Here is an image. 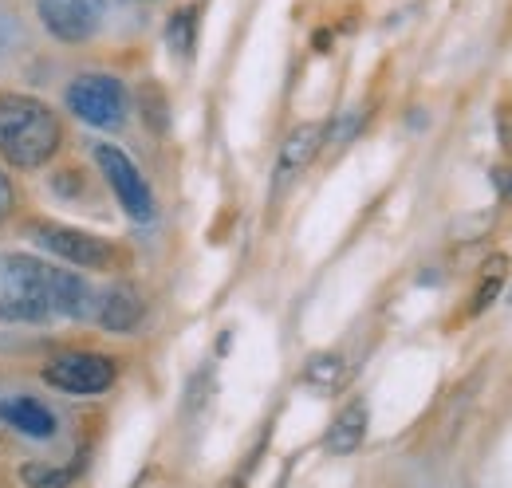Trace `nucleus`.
<instances>
[{
  "instance_id": "obj_12",
  "label": "nucleus",
  "mask_w": 512,
  "mask_h": 488,
  "mask_svg": "<svg viewBox=\"0 0 512 488\" xmlns=\"http://www.w3.org/2000/svg\"><path fill=\"white\" fill-rule=\"evenodd\" d=\"M48 296H52V311L71 315V319H83L91 311V288L79 272L48 268Z\"/></svg>"
},
{
  "instance_id": "obj_5",
  "label": "nucleus",
  "mask_w": 512,
  "mask_h": 488,
  "mask_svg": "<svg viewBox=\"0 0 512 488\" xmlns=\"http://www.w3.org/2000/svg\"><path fill=\"white\" fill-rule=\"evenodd\" d=\"M95 162H99L107 185L115 189L119 205L127 209V217H134V221H154V213H158L154 193H150V185L142 178V170L130 162V154H123V150L111 146V142H99V146H95Z\"/></svg>"
},
{
  "instance_id": "obj_13",
  "label": "nucleus",
  "mask_w": 512,
  "mask_h": 488,
  "mask_svg": "<svg viewBox=\"0 0 512 488\" xmlns=\"http://www.w3.org/2000/svg\"><path fill=\"white\" fill-rule=\"evenodd\" d=\"M300 378H304L312 390H320V394H335V390H343V382L351 378V366H347V359H343L339 351H316V355H308Z\"/></svg>"
},
{
  "instance_id": "obj_14",
  "label": "nucleus",
  "mask_w": 512,
  "mask_h": 488,
  "mask_svg": "<svg viewBox=\"0 0 512 488\" xmlns=\"http://www.w3.org/2000/svg\"><path fill=\"white\" fill-rule=\"evenodd\" d=\"M505 284H509V256H489V260H485V268H481V276H477V288H473L469 315L489 311V307L501 300Z\"/></svg>"
},
{
  "instance_id": "obj_1",
  "label": "nucleus",
  "mask_w": 512,
  "mask_h": 488,
  "mask_svg": "<svg viewBox=\"0 0 512 488\" xmlns=\"http://www.w3.org/2000/svg\"><path fill=\"white\" fill-rule=\"evenodd\" d=\"M64 142L60 119L48 103L32 95H0V158L20 170H40L56 158Z\"/></svg>"
},
{
  "instance_id": "obj_17",
  "label": "nucleus",
  "mask_w": 512,
  "mask_h": 488,
  "mask_svg": "<svg viewBox=\"0 0 512 488\" xmlns=\"http://www.w3.org/2000/svg\"><path fill=\"white\" fill-rule=\"evenodd\" d=\"M138 99H142V115H146V122H150L154 130H166V99H162V91H158L154 83H146Z\"/></svg>"
},
{
  "instance_id": "obj_7",
  "label": "nucleus",
  "mask_w": 512,
  "mask_h": 488,
  "mask_svg": "<svg viewBox=\"0 0 512 488\" xmlns=\"http://www.w3.org/2000/svg\"><path fill=\"white\" fill-rule=\"evenodd\" d=\"M36 12H40V24L64 44L91 40L99 28V4L95 0H36Z\"/></svg>"
},
{
  "instance_id": "obj_4",
  "label": "nucleus",
  "mask_w": 512,
  "mask_h": 488,
  "mask_svg": "<svg viewBox=\"0 0 512 488\" xmlns=\"http://www.w3.org/2000/svg\"><path fill=\"white\" fill-rule=\"evenodd\" d=\"M119 378V366L111 355H99V351H67L60 359L44 366V382L64 390V394H79V398H91V394H103L111 390V382Z\"/></svg>"
},
{
  "instance_id": "obj_9",
  "label": "nucleus",
  "mask_w": 512,
  "mask_h": 488,
  "mask_svg": "<svg viewBox=\"0 0 512 488\" xmlns=\"http://www.w3.org/2000/svg\"><path fill=\"white\" fill-rule=\"evenodd\" d=\"M363 441H367V402H347V406L335 414V422L327 426L323 449H327L331 457H347V453H355Z\"/></svg>"
},
{
  "instance_id": "obj_3",
  "label": "nucleus",
  "mask_w": 512,
  "mask_h": 488,
  "mask_svg": "<svg viewBox=\"0 0 512 488\" xmlns=\"http://www.w3.org/2000/svg\"><path fill=\"white\" fill-rule=\"evenodd\" d=\"M67 111L99 130H119L127 122V87L115 75H79L67 87Z\"/></svg>"
},
{
  "instance_id": "obj_10",
  "label": "nucleus",
  "mask_w": 512,
  "mask_h": 488,
  "mask_svg": "<svg viewBox=\"0 0 512 488\" xmlns=\"http://www.w3.org/2000/svg\"><path fill=\"white\" fill-rule=\"evenodd\" d=\"M0 422L12 426L24 437H52L56 433V414L40 398H4L0 402Z\"/></svg>"
},
{
  "instance_id": "obj_16",
  "label": "nucleus",
  "mask_w": 512,
  "mask_h": 488,
  "mask_svg": "<svg viewBox=\"0 0 512 488\" xmlns=\"http://www.w3.org/2000/svg\"><path fill=\"white\" fill-rule=\"evenodd\" d=\"M166 40L178 56H193V44H197V12L193 8H178L166 24Z\"/></svg>"
},
{
  "instance_id": "obj_18",
  "label": "nucleus",
  "mask_w": 512,
  "mask_h": 488,
  "mask_svg": "<svg viewBox=\"0 0 512 488\" xmlns=\"http://www.w3.org/2000/svg\"><path fill=\"white\" fill-rule=\"evenodd\" d=\"M12 213V182H8V174L0 170V221Z\"/></svg>"
},
{
  "instance_id": "obj_20",
  "label": "nucleus",
  "mask_w": 512,
  "mask_h": 488,
  "mask_svg": "<svg viewBox=\"0 0 512 488\" xmlns=\"http://www.w3.org/2000/svg\"><path fill=\"white\" fill-rule=\"evenodd\" d=\"M221 488H245V481H241V477H233V481H225Z\"/></svg>"
},
{
  "instance_id": "obj_6",
  "label": "nucleus",
  "mask_w": 512,
  "mask_h": 488,
  "mask_svg": "<svg viewBox=\"0 0 512 488\" xmlns=\"http://www.w3.org/2000/svg\"><path fill=\"white\" fill-rule=\"evenodd\" d=\"M36 241L44 244L52 256L67 260L71 268H91V272H107L119 260V248L87 229H71V225H36Z\"/></svg>"
},
{
  "instance_id": "obj_8",
  "label": "nucleus",
  "mask_w": 512,
  "mask_h": 488,
  "mask_svg": "<svg viewBox=\"0 0 512 488\" xmlns=\"http://www.w3.org/2000/svg\"><path fill=\"white\" fill-rule=\"evenodd\" d=\"M323 122H300L284 142H280V154H276V170H272V189L284 193L288 185L296 182L323 150Z\"/></svg>"
},
{
  "instance_id": "obj_11",
  "label": "nucleus",
  "mask_w": 512,
  "mask_h": 488,
  "mask_svg": "<svg viewBox=\"0 0 512 488\" xmlns=\"http://www.w3.org/2000/svg\"><path fill=\"white\" fill-rule=\"evenodd\" d=\"M142 296H138V288H130V284H115L103 300H99V323L111 331V335H130L138 323H142Z\"/></svg>"
},
{
  "instance_id": "obj_19",
  "label": "nucleus",
  "mask_w": 512,
  "mask_h": 488,
  "mask_svg": "<svg viewBox=\"0 0 512 488\" xmlns=\"http://www.w3.org/2000/svg\"><path fill=\"white\" fill-rule=\"evenodd\" d=\"M497 134H501V146L512 154V115H501V119H497Z\"/></svg>"
},
{
  "instance_id": "obj_15",
  "label": "nucleus",
  "mask_w": 512,
  "mask_h": 488,
  "mask_svg": "<svg viewBox=\"0 0 512 488\" xmlns=\"http://www.w3.org/2000/svg\"><path fill=\"white\" fill-rule=\"evenodd\" d=\"M24 488H71V481L79 477V461L75 465H48V461H28L20 469Z\"/></svg>"
},
{
  "instance_id": "obj_2",
  "label": "nucleus",
  "mask_w": 512,
  "mask_h": 488,
  "mask_svg": "<svg viewBox=\"0 0 512 488\" xmlns=\"http://www.w3.org/2000/svg\"><path fill=\"white\" fill-rule=\"evenodd\" d=\"M52 315L48 268L24 252H0V319L44 323Z\"/></svg>"
}]
</instances>
